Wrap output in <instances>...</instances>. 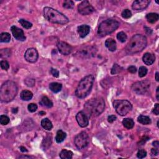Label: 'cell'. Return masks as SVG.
<instances>
[{"label": "cell", "instance_id": "30", "mask_svg": "<svg viewBox=\"0 0 159 159\" xmlns=\"http://www.w3.org/2000/svg\"><path fill=\"white\" fill-rule=\"evenodd\" d=\"M19 22L21 24L23 27H24L25 29H29L31 28L32 26H33V24L31 23L29 21H26V20H25V19H19Z\"/></svg>", "mask_w": 159, "mask_h": 159}, {"label": "cell", "instance_id": "32", "mask_svg": "<svg viewBox=\"0 0 159 159\" xmlns=\"http://www.w3.org/2000/svg\"><path fill=\"white\" fill-rule=\"evenodd\" d=\"M122 70V69L120 66L116 64V63H115V64H114L112 69H111V74L114 75V74L118 73L119 72H121Z\"/></svg>", "mask_w": 159, "mask_h": 159}, {"label": "cell", "instance_id": "25", "mask_svg": "<svg viewBox=\"0 0 159 159\" xmlns=\"http://www.w3.org/2000/svg\"><path fill=\"white\" fill-rule=\"evenodd\" d=\"M122 124L126 129H130L133 128L134 126V122L133 119L131 118H125L124 120L122 121Z\"/></svg>", "mask_w": 159, "mask_h": 159}, {"label": "cell", "instance_id": "17", "mask_svg": "<svg viewBox=\"0 0 159 159\" xmlns=\"http://www.w3.org/2000/svg\"><path fill=\"white\" fill-rule=\"evenodd\" d=\"M77 31L80 37L84 38L90 33V27L88 25H81L78 27Z\"/></svg>", "mask_w": 159, "mask_h": 159}, {"label": "cell", "instance_id": "7", "mask_svg": "<svg viewBox=\"0 0 159 159\" xmlns=\"http://www.w3.org/2000/svg\"><path fill=\"white\" fill-rule=\"evenodd\" d=\"M113 106L118 114L124 116L129 113L132 108L131 103L127 100H115Z\"/></svg>", "mask_w": 159, "mask_h": 159}, {"label": "cell", "instance_id": "1", "mask_svg": "<svg viewBox=\"0 0 159 159\" xmlns=\"http://www.w3.org/2000/svg\"><path fill=\"white\" fill-rule=\"evenodd\" d=\"M105 103L101 97L90 99L84 106L85 114L88 118L96 117L100 115L105 110Z\"/></svg>", "mask_w": 159, "mask_h": 159}, {"label": "cell", "instance_id": "42", "mask_svg": "<svg viewBox=\"0 0 159 159\" xmlns=\"http://www.w3.org/2000/svg\"><path fill=\"white\" fill-rule=\"evenodd\" d=\"M50 72H51L52 75L54 77L58 78L59 77V71L57 69L52 68L51 70H50Z\"/></svg>", "mask_w": 159, "mask_h": 159}, {"label": "cell", "instance_id": "41", "mask_svg": "<svg viewBox=\"0 0 159 159\" xmlns=\"http://www.w3.org/2000/svg\"><path fill=\"white\" fill-rule=\"evenodd\" d=\"M25 83L26 84L27 86H33L35 84V80L34 79H32V78H29V79H26V81H25Z\"/></svg>", "mask_w": 159, "mask_h": 159}, {"label": "cell", "instance_id": "13", "mask_svg": "<svg viewBox=\"0 0 159 159\" xmlns=\"http://www.w3.org/2000/svg\"><path fill=\"white\" fill-rule=\"evenodd\" d=\"M57 48L60 53L62 54L63 55H67L71 54L72 51V47L70 46L69 43H67L65 42L60 41L57 43Z\"/></svg>", "mask_w": 159, "mask_h": 159}, {"label": "cell", "instance_id": "21", "mask_svg": "<svg viewBox=\"0 0 159 159\" xmlns=\"http://www.w3.org/2000/svg\"><path fill=\"white\" fill-rule=\"evenodd\" d=\"M49 88L52 91V92L57 93L61 91L62 88V85L59 83L53 82V83H51L49 85Z\"/></svg>", "mask_w": 159, "mask_h": 159}, {"label": "cell", "instance_id": "39", "mask_svg": "<svg viewBox=\"0 0 159 159\" xmlns=\"http://www.w3.org/2000/svg\"><path fill=\"white\" fill-rule=\"evenodd\" d=\"M146 156H147V152L144 149L139 150L137 154V157L139 158H143L145 157Z\"/></svg>", "mask_w": 159, "mask_h": 159}, {"label": "cell", "instance_id": "10", "mask_svg": "<svg viewBox=\"0 0 159 159\" xmlns=\"http://www.w3.org/2000/svg\"><path fill=\"white\" fill-rule=\"evenodd\" d=\"M96 51V48L93 46H85L78 51L77 55L83 58H89L94 57Z\"/></svg>", "mask_w": 159, "mask_h": 159}, {"label": "cell", "instance_id": "54", "mask_svg": "<svg viewBox=\"0 0 159 159\" xmlns=\"http://www.w3.org/2000/svg\"><path fill=\"white\" fill-rule=\"evenodd\" d=\"M39 114L41 115H44V114H46V112H44V111H40Z\"/></svg>", "mask_w": 159, "mask_h": 159}, {"label": "cell", "instance_id": "23", "mask_svg": "<svg viewBox=\"0 0 159 159\" xmlns=\"http://www.w3.org/2000/svg\"><path fill=\"white\" fill-rule=\"evenodd\" d=\"M41 126L43 129L48 130H50L53 128L52 122L49 120L48 118H45V119H42L41 121Z\"/></svg>", "mask_w": 159, "mask_h": 159}, {"label": "cell", "instance_id": "33", "mask_svg": "<svg viewBox=\"0 0 159 159\" xmlns=\"http://www.w3.org/2000/svg\"><path fill=\"white\" fill-rule=\"evenodd\" d=\"M117 39L121 42H124L127 40V35L124 32H120L117 35Z\"/></svg>", "mask_w": 159, "mask_h": 159}, {"label": "cell", "instance_id": "9", "mask_svg": "<svg viewBox=\"0 0 159 159\" xmlns=\"http://www.w3.org/2000/svg\"><path fill=\"white\" fill-rule=\"evenodd\" d=\"M90 137L88 134L85 132L78 134L75 138V144L78 149H82L88 145Z\"/></svg>", "mask_w": 159, "mask_h": 159}, {"label": "cell", "instance_id": "2", "mask_svg": "<svg viewBox=\"0 0 159 159\" xmlns=\"http://www.w3.org/2000/svg\"><path fill=\"white\" fill-rule=\"evenodd\" d=\"M147 43V38L141 34H136L130 39L126 47L127 54L132 55L142 51L145 48Z\"/></svg>", "mask_w": 159, "mask_h": 159}, {"label": "cell", "instance_id": "12", "mask_svg": "<svg viewBox=\"0 0 159 159\" xmlns=\"http://www.w3.org/2000/svg\"><path fill=\"white\" fill-rule=\"evenodd\" d=\"M38 57V52L35 49L30 48L26 51L24 54V58L28 62L34 63L37 60Z\"/></svg>", "mask_w": 159, "mask_h": 159}, {"label": "cell", "instance_id": "28", "mask_svg": "<svg viewBox=\"0 0 159 159\" xmlns=\"http://www.w3.org/2000/svg\"><path fill=\"white\" fill-rule=\"evenodd\" d=\"M137 121L139 122H140L141 124H144V125H148L151 124V119L149 117L146 116H143V115H141L138 117Z\"/></svg>", "mask_w": 159, "mask_h": 159}, {"label": "cell", "instance_id": "26", "mask_svg": "<svg viewBox=\"0 0 159 159\" xmlns=\"http://www.w3.org/2000/svg\"><path fill=\"white\" fill-rule=\"evenodd\" d=\"M67 137V134L65 132H63L62 130H59L57 131L56 137H55V140L57 143H61L65 140V139Z\"/></svg>", "mask_w": 159, "mask_h": 159}, {"label": "cell", "instance_id": "50", "mask_svg": "<svg viewBox=\"0 0 159 159\" xmlns=\"http://www.w3.org/2000/svg\"><path fill=\"white\" fill-rule=\"evenodd\" d=\"M158 90H159V87H157V93H156V96H157V100H159V97H158Z\"/></svg>", "mask_w": 159, "mask_h": 159}, {"label": "cell", "instance_id": "31", "mask_svg": "<svg viewBox=\"0 0 159 159\" xmlns=\"http://www.w3.org/2000/svg\"><path fill=\"white\" fill-rule=\"evenodd\" d=\"M63 6L66 9H72L74 7V3L70 0H66L63 2Z\"/></svg>", "mask_w": 159, "mask_h": 159}, {"label": "cell", "instance_id": "53", "mask_svg": "<svg viewBox=\"0 0 159 159\" xmlns=\"http://www.w3.org/2000/svg\"><path fill=\"white\" fill-rule=\"evenodd\" d=\"M19 158H31V157H30V156H21Z\"/></svg>", "mask_w": 159, "mask_h": 159}, {"label": "cell", "instance_id": "4", "mask_svg": "<svg viewBox=\"0 0 159 159\" xmlns=\"http://www.w3.org/2000/svg\"><path fill=\"white\" fill-rule=\"evenodd\" d=\"M94 82L93 75H90L83 78L75 91V94L79 98H85L90 93Z\"/></svg>", "mask_w": 159, "mask_h": 159}, {"label": "cell", "instance_id": "36", "mask_svg": "<svg viewBox=\"0 0 159 159\" xmlns=\"http://www.w3.org/2000/svg\"><path fill=\"white\" fill-rule=\"evenodd\" d=\"M121 15L122 18L125 19H129L132 16V13H131V11L129 10L126 9L122 12Z\"/></svg>", "mask_w": 159, "mask_h": 159}, {"label": "cell", "instance_id": "6", "mask_svg": "<svg viewBox=\"0 0 159 159\" xmlns=\"http://www.w3.org/2000/svg\"><path fill=\"white\" fill-rule=\"evenodd\" d=\"M119 26V22L116 20L107 19L103 21L98 27V34L104 37L116 31Z\"/></svg>", "mask_w": 159, "mask_h": 159}, {"label": "cell", "instance_id": "18", "mask_svg": "<svg viewBox=\"0 0 159 159\" xmlns=\"http://www.w3.org/2000/svg\"><path fill=\"white\" fill-rule=\"evenodd\" d=\"M142 60L145 64L151 65L153 64L155 60H156V56L151 53H145L142 57Z\"/></svg>", "mask_w": 159, "mask_h": 159}, {"label": "cell", "instance_id": "22", "mask_svg": "<svg viewBox=\"0 0 159 159\" xmlns=\"http://www.w3.org/2000/svg\"><path fill=\"white\" fill-rule=\"evenodd\" d=\"M73 157V152L66 149L62 150L60 153V157L62 159H71Z\"/></svg>", "mask_w": 159, "mask_h": 159}, {"label": "cell", "instance_id": "38", "mask_svg": "<svg viewBox=\"0 0 159 159\" xmlns=\"http://www.w3.org/2000/svg\"><path fill=\"white\" fill-rule=\"evenodd\" d=\"M0 65H1V69L5 70H7L10 68V65L9 63L7 62L6 60H2L0 62Z\"/></svg>", "mask_w": 159, "mask_h": 159}, {"label": "cell", "instance_id": "37", "mask_svg": "<svg viewBox=\"0 0 159 159\" xmlns=\"http://www.w3.org/2000/svg\"><path fill=\"white\" fill-rule=\"evenodd\" d=\"M0 55L1 57H10L11 55V50L10 49H2L0 52Z\"/></svg>", "mask_w": 159, "mask_h": 159}, {"label": "cell", "instance_id": "51", "mask_svg": "<svg viewBox=\"0 0 159 159\" xmlns=\"http://www.w3.org/2000/svg\"><path fill=\"white\" fill-rule=\"evenodd\" d=\"M156 81L157 82H158V72H157L156 73Z\"/></svg>", "mask_w": 159, "mask_h": 159}, {"label": "cell", "instance_id": "48", "mask_svg": "<svg viewBox=\"0 0 159 159\" xmlns=\"http://www.w3.org/2000/svg\"><path fill=\"white\" fill-rule=\"evenodd\" d=\"M152 145L154 147H156L158 148V147H159V142H158V141H154L152 143Z\"/></svg>", "mask_w": 159, "mask_h": 159}, {"label": "cell", "instance_id": "29", "mask_svg": "<svg viewBox=\"0 0 159 159\" xmlns=\"http://www.w3.org/2000/svg\"><path fill=\"white\" fill-rule=\"evenodd\" d=\"M11 40V35L7 33H3L0 35V41L1 42H9Z\"/></svg>", "mask_w": 159, "mask_h": 159}, {"label": "cell", "instance_id": "20", "mask_svg": "<svg viewBox=\"0 0 159 159\" xmlns=\"http://www.w3.org/2000/svg\"><path fill=\"white\" fill-rule=\"evenodd\" d=\"M20 97L24 101H29L33 98V94L29 90H23L20 94Z\"/></svg>", "mask_w": 159, "mask_h": 159}, {"label": "cell", "instance_id": "40", "mask_svg": "<svg viewBox=\"0 0 159 159\" xmlns=\"http://www.w3.org/2000/svg\"><path fill=\"white\" fill-rule=\"evenodd\" d=\"M27 108H28V110L31 113H34L35 111H36V110L37 109V105L34 104V103H31L28 105V107H27Z\"/></svg>", "mask_w": 159, "mask_h": 159}, {"label": "cell", "instance_id": "35", "mask_svg": "<svg viewBox=\"0 0 159 159\" xmlns=\"http://www.w3.org/2000/svg\"><path fill=\"white\" fill-rule=\"evenodd\" d=\"M147 73V69L145 67H141L139 70V77L142 78L145 77Z\"/></svg>", "mask_w": 159, "mask_h": 159}, {"label": "cell", "instance_id": "34", "mask_svg": "<svg viewBox=\"0 0 159 159\" xmlns=\"http://www.w3.org/2000/svg\"><path fill=\"white\" fill-rule=\"evenodd\" d=\"M10 122V118L6 115H1L0 116V123L1 124L5 126L7 125Z\"/></svg>", "mask_w": 159, "mask_h": 159}, {"label": "cell", "instance_id": "11", "mask_svg": "<svg viewBox=\"0 0 159 159\" xmlns=\"http://www.w3.org/2000/svg\"><path fill=\"white\" fill-rule=\"evenodd\" d=\"M78 10L80 14L82 15H88L94 11V7L88 1H83L78 6Z\"/></svg>", "mask_w": 159, "mask_h": 159}, {"label": "cell", "instance_id": "52", "mask_svg": "<svg viewBox=\"0 0 159 159\" xmlns=\"http://www.w3.org/2000/svg\"><path fill=\"white\" fill-rule=\"evenodd\" d=\"M12 111H13V113H16L18 112V108H16V109H12Z\"/></svg>", "mask_w": 159, "mask_h": 159}, {"label": "cell", "instance_id": "14", "mask_svg": "<svg viewBox=\"0 0 159 159\" xmlns=\"http://www.w3.org/2000/svg\"><path fill=\"white\" fill-rule=\"evenodd\" d=\"M76 119L79 126L82 128H85L89 124V119L87 115L83 111L78 113L76 116Z\"/></svg>", "mask_w": 159, "mask_h": 159}, {"label": "cell", "instance_id": "49", "mask_svg": "<svg viewBox=\"0 0 159 159\" xmlns=\"http://www.w3.org/2000/svg\"><path fill=\"white\" fill-rule=\"evenodd\" d=\"M20 150H21V152H27V150L24 147H20Z\"/></svg>", "mask_w": 159, "mask_h": 159}, {"label": "cell", "instance_id": "15", "mask_svg": "<svg viewBox=\"0 0 159 159\" xmlns=\"http://www.w3.org/2000/svg\"><path fill=\"white\" fill-rule=\"evenodd\" d=\"M11 31L14 38L18 40V41H24L26 40L24 34V32L21 29L15 26H13L11 27Z\"/></svg>", "mask_w": 159, "mask_h": 159}, {"label": "cell", "instance_id": "5", "mask_svg": "<svg viewBox=\"0 0 159 159\" xmlns=\"http://www.w3.org/2000/svg\"><path fill=\"white\" fill-rule=\"evenodd\" d=\"M43 14H44L46 19L50 22L59 24H65L69 22L68 18L62 13H60L57 10L52 8V7H44Z\"/></svg>", "mask_w": 159, "mask_h": 159}, {"label": "cell", "instance_id": "45", "mask_svg": "<svg viewBox=\"0 0 159 159\" xmlns=\"http://www.w3.org/2000/svg\"><path fill=\"white\" fill-rule=\"evenodd\" d=\"M116 120V116H114V115H111V116H108V121L110 123H112Z\"/></svg>", "mask_w": 159, "mask_h": 159}, {"label": "cell", "instance_id": "16", "mask_svg": "<svg viewBox=\"0 0 159 159\" xmlns=\"http://www.w3.org/2000/svg\"><path fill=\"white\" fill-rule=\"evenodd\" d=\"M150 3L149 0H137L132 3V8L136 11L144 10L149 5Z\"/></svg>", "mask_w": 159, "mask_h": 159}, {"label": "cell", "instance_id": "27", "mask_svg": "<svg viewBox=\"0 0 159 159\" xmlns=\"http://www.w3.org/2000/svg\"><path fill=\"white\" fill-rule=\"evenodd\" d=\"M41 105L43 106H46L47 108H52L53 106V103L47 96H43L40 102Z\"/></svg>", "mask_w": 159, "mask_h": 159}, {"label": "cell", "instance_id": "47", "mask_svg": "<svg viewBox=\"0 0 159 159\" xmlns=\"http://www.w3.org/2000/svg\"><path fill=\"white\" fill-rule=\"evenodd\" d=\"M145 31H146V33H147V34H150L151 33H152V30H151V29H150L149 27H145Z\"/></svg>", "mask_w": 159, "mask_h": 159}, {"label": "cell", "instance_id": "3", "mask_svg": "<svg viewBox=\"0 0 159 159\" xmlns=\"http://www.w3.org/2000/svg\"><path fill=\"white\" fill-rule=\"evenodd\" d=\"M18 93V87L13 81L4 83L0 88V99L2 102L8 103L13 100Z\"/></svg>", "mask_w": 159, "mask_h": 159}, {"label": "cell", "instance_id": "24", "mask_svg": "<svg viewBox=\"0 0 159 159\" xmlns=\"http://www.w3.org/2000/svg\"><path fill=\"white\" fill-rule=\"evenodd\" d=\"M159 18V16L157 13H149L146 16V19L147 20V21L150 23L154 24L156 22H157Z\"/></svg>", "mask_w": 159, "mask_h": 159}, {"label": "cell", "instance_id": "43", "mask_svg": "<svg viewBox=\"0 0 159 159\" xmlns=\"http://www.w3.org/2000/svg\"><path fill=\"white\" fill-rule=\"evenodd\" d=\"M153 113L156 115H158L159 114V104L157 103L154 106V108L153 109Z\"/></svg>", "mask_w": 159, "mask_h": 159}, {"label": "cell", "instance_id": "19", "mask_svg": "<svg viewBox=\"0 0 159 159\" xmlns=\"http://www.w3.org/2000/svg\"><path fill=\"white\" fill-rule=\"evenodd\" d=\"M105 46L109 51L114 52L116 50V42L112 38L108 39L105 42Z\"/></svg>", "mask_w": 159, "mask_h": 159}, {"label": "cell", "instance_id": "8", "mask_svg": "<svg viewBox=\"0 0 159 159\" xmlns=\"http://www.w3.org/2000/svg\"><path fill=\"white\" fill-rule=\"evenodd\" d=\"M150 86V82L149 80L137 82L132 86V90L134 92L138 94H144L148 91Z\"/></svg>", "mask_w": 159, "mask_h": 159}, {"label": "cell", "instance_id": "46", "mask_svg": "<svg viewBox=\"0 0 159 159\" xmlns=\"http://www.w3.org/2000/svg\"><path fill=\"white\" fill-rule=\"evenodd\" d=\"M151 152L154 155V156H157L158 154V148H153L151 150Z\"/></svg>", "mask_w": 159, "mask_h": 159}, {"label": "cell", "instance_id": "44", "mask_svg": "<svg viewBox=\"0 0 159 159\" xmlns=\"http://www.w3.org/2000/svg\"><path fill=\"white\" fill-rule=\"evenodd\" d=\"M128 71H129V72L131 73H135L137 71L136 67H134V66H130L129 68L128 69Z\"/></svg>", "mask_w": 159, "mask_h": 159}]
</instances>
